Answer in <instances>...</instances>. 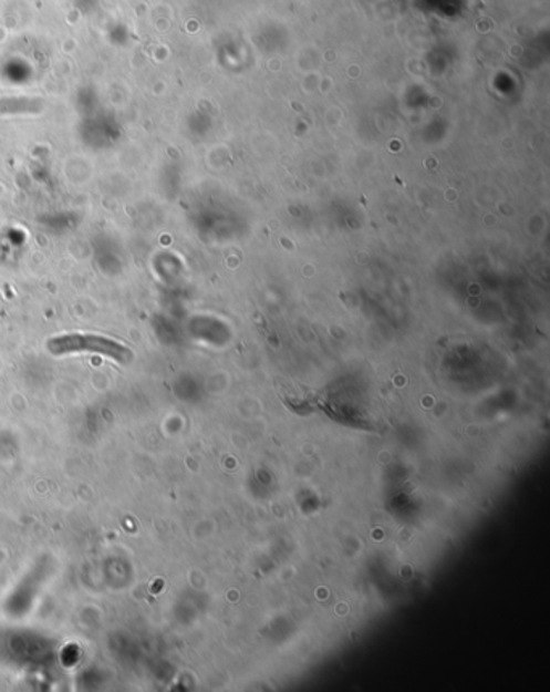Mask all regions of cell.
Returning <instances> with one entry per match:
<instances>
[{"label":"cell","instance_id":"2","mask_svg":"<svg viewBox=\"0 0 550 692\" xmlns=\"http://www.w3.org/2000/svg\"><path fill=\"white\" fill-rule=\"evenodd\" d=\"M44 109L39 97H0V116L37 115Z\"/></svg>","mask_w":550,"mask_h":692},{"label":"cell","instance_id":"1","mask_svg":"<svg viewBox=\"0 0 550 692\" xmlns=\"http://www.w3.org/2000/svg\"><path fill=\"white\" fill-rule=\"evenodd\" d=\"M48 349L52 355L93 352V354L111 357L112 360L120 363H129L133 360V352L126 345L120 344L114 339L97 337V334L72 333L52 338L48 342Z\"/></svg>","mask_w":550,"mask_h":692}]
</instances>
